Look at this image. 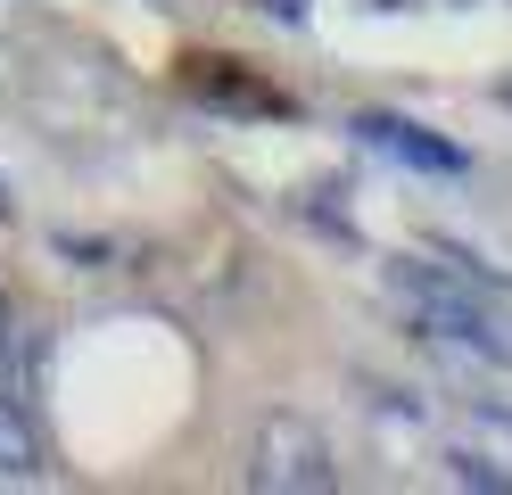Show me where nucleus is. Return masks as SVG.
Returning <instances> with one entry per match:
<instances>
[{"mask_svg":"<svg viewBox=\"0 0 512 495\" xmlns=\"http://www.w3.org/2000/svg\"><path fill=\"white\" fill-rule=\"evenodd\" d=\"M446 479H455V487H479V495H512V471H496V462L471 454V446L446 454Z\"/></svg>","mask_w":512,"mask_h":495,"instance_id":"obj_5","label":"nucleus"},{"mask_svg":"<svg viewBox=\"0 0 512 495\" xmlns=\"http://www.w3.org/2000/svg\"><path fill=\"white\" fill-rule=\"evenodd\" d=\"M389 289L405 297V314L422 322L430 339L471 347V355H488V363H512L504 322L471 297V281H463V273H438V264H422V256H397V264H389Z\"/></svg>","mask_w":512,"mask_h":495,"instance_id":"obj_1","label":"nucleus"},{"mask_svg":"<svg viewBox=\"0 0 512 495\" xmlns=\"http://www.w3.org/2000/svg\"><path fill=\"white\" fill-rule=\"evenodd\" d=\"M256 9H273L281 25H298V17H306V0H256Z\"/></svg>","mask_w":512,"mask_h":495,"instance_id":"obj_7","label":"nucleus"},{"mask_svg":"<svg viewBox=\"0 0 512 495\" xmlns=\"http://www.w3.org/2000/svg\"><path fill=\"white\" fill-rule=\"evenodd\" d=\"M9 355H17V306L0 297V372H9Z\"/></svg>","mask_w":512,"mask_h":495,"instance_id":"obj_6","label":"nucleus"},{"mask_svg":"<svg viewBox=\"0 0 512 495\" xmlns=\"http://www.w3.org/2000/svg\"><path fill=\"white\" fill-rule=\"evenodd\" d=\"M248 487H273V495H323V487H339L331 438L306 413H265L256 438H248Z\"/></svg>","mask_w":512,"mask_h":495,"instance_id":"obj_2","label":"nucleus"},{"mask_svg":"<svg viewBox=\"0 0 512 495\" xmlns=\"http://www.w3.org/2000/svg\"><path fill=\"white\" fill-rule=\"evenodd\" d=\"M356 132L380 149V157H397V165H413V174H471V157L455 149V141H438L430 124H413V116H356Z\"/></svg>","mask_w":512,"mask_h":495,"instance_id":"obj_3","label":"nucleus"},{"mask_svg":"<svg viewBox=\"0 0 512 495\" xmlns=\"http://www.w3.org/2000/svg\"><path fill=\"white\" fill-rule=\"evenodd\" d=\"M0 479H42V429L9 388H0Z\"/></svg>","mask_w":512,"mask_h":495,"instance_id":"obj_4","label":"nucleus"}]
</instances>
